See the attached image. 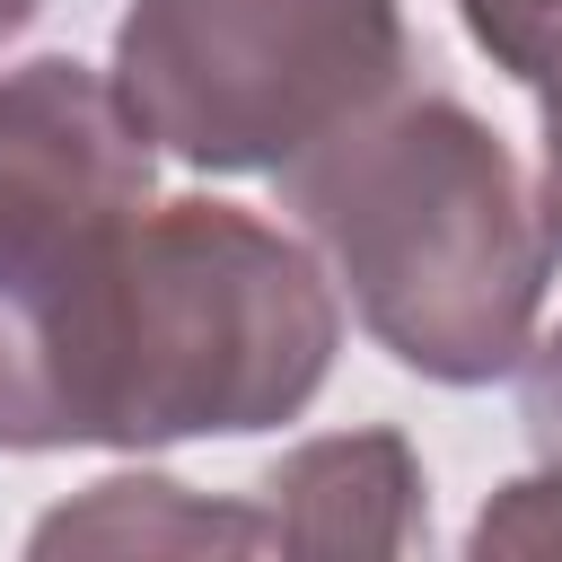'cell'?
<instances>
[{
  "instance_id": "obj_4",
  "label": "cell",
  "mask_w": 562,
  "mask_h": 562,
  "mask_svg": "<svg viewBox=\"0 0 562 562\" xmlns=\"http://www.w3.org/2000/svg\"><path fill=\"white\" fill-rule=\"evenodd\" d=\"M413 70L404 0H132L114 97L202 176H281Z\"/></svg>"
},
{
  "instance_id": "obj_2",
  "label": "cell",
  "mask_w": 562,
  "mask_h": 562,
  "mask_svg": "<svg viewBox=\"0 0 562 562\" xmlns=\"http://www.w3.org/2000/svg\"><path fill=\"white\" fill-rule=\"evenodd\" d=\"M334 342L342 299L316 246L211 193L149 202L105 334L97 448L149 457L176 439L281 430L316 404Z\"/></svg>"
},
{
  "instance_id": "obj_3",
  "label": "cell",
  "mask_w": 562,
  "mask_h": 562,
  "mask_svg": "<svg viewBox=\"0 0 562 562\" xmlns=\"http://www.w3.org/2000/svg\"><path fill=\"white\" fill-rule=\"evenodd\" d=\"M149 140L114 79L35 53L0 70V448H97L105 334L149 211Z\"/></svg>"
},
{
  "instance_id": "obj_8",
  "label": "cell",
  "mask_w": 562,
  "mask_h": 562,
  "mask_svg": "<svg viewBox=\"0 0 562 562\" xmlns=\"http://www.w3.org/2000/svg\"><path fill=\"white\" fill-rule=\"evenodd\" d=\"M457 18L509 79H536L544 53L562 44V0H457Z\"/></svg>"
},
{
  "instance_id": "obj_6",
  "label": "cell",
  "mask_w": 562,
  "mask_h": 562,
  "mask_svg": "<svg viewBox=\"0 0 562 562\" xmlns=\"http://www.w3.org/2000/svg\"><path fill=\"white\" fill-rule=\"evenodd\" d=\"M35 553H272L263 509L193 501L167 474H105L88 501L35 527Z\"/></svg>"
},
{
  "instance_id": "obj_9",
  "label": "cell",
  "mask_w": 562,
  "mask_h": 562,
  "mask_svg": "<svg viewBox=\"0 0 562 562\" xmlns=\"http://www.w3.org/2000/svg\"><path fill=\"white\" fill-rule=\"evenodd\" d=\"M518 422H527L536 465H562V325L544 342H527V360H518Z\"/></svg>"
},
{
  "instance_id": "obj_10",
  "label": "cell",
  "mask_w": 562,
  "mask_h": 562,
  "mask_svg": "<svg viewBox=\"0 0 562 562\" xmlns=\"http://www.w3.org/2000/svg\"><path fill=\"white\" fill-rule=\"evenodd\" d=\"M527 88H536V105H544V202H553V220H562V44L544 53V70H536Z\"/></svg>"
},
{
  "instance_id": "obj_5",
  "label": "cell",
  "mask_w": 562,
  "mask_h": 562,
  "mask_svg": "<svg viewBox=\"0 0 562 562\" xmlns=\"http://www.w3.org/2000/svg\"><path fill=\"white\" fill-rule=\"evenodd\" d=\"M255 492L263 536L281 553H413L430 536V474L404 430L307 439Z\"/></svg>"
},
{
  "instance_id": "obj_1",
  "label": "cell",
  "mask_w": 562,
  "mask_h": 562,
  "mask_svg": "<svg viewBox=\"0 0 562 562\" xmlns=\"http://www.w3.org/2000/svg\"><path fill=\"white\" fill-rule=\"evenodd\" d=\"M272 184L351 316L413 378L492 386L527 360L562 263V220L474 105L395 88Z\"/></svg>"
},
{
  "instance_id": "obj_7",
  "label": "cell",
  "mask_w": 562,
  "mask_h": 562,
  "mask_svg": "<svg viewBox=\"0 0 562 562\" xmlns=\"http://www.w3.org/2000/svg\"><path fill=\"white\" fill-rule=\"evenodd\" d=\"M465 544H474V553H562V465L501 483V492L483 501V518H474Z\"/></svg>"
},
{
  "instance_id": "obj_11",
  "label": "cell",
  "mask_w": 562,
  "mask_h": 562,
  "mask_svg": "<svg viewBox=\"0 0 562 562\" xmlns=\"http://www.w3.org/2000/svg\"><path fill=\"white\" fill-rule=\"evenodd\" d=\"M35 9H44V0H0V44H9V35H18V26L35 18Z\"/></svg>"
}]
</instances>
